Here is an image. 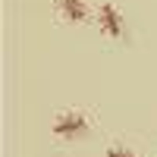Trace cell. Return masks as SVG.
<instances>
[{
  "label": "cell",
  "mask_w": 157,
  "mask_h": 157,
  "mask_svg": "<svg viewBox=\"0 0 157 157\" xmlns=\"http://www.w3.org/2000/svg\"><path fill=\"white\" fill-rule=\"evenodd\" d=\"M60 10L69 22H85V16H88L85 0H60Z\"/></svg>",
  "instance_id": "3957f363"
},
{
  "label": "cell",
  "mask_w": 157,
  "mask_h": 157,
  "mask_svg": "<svg viewBox=\"0 0 157 157\" xmlns=\"http://www.w3.org/2000/svg\"><path fill=\"white\" fill-rule=\"evenodd\" d=\"M107 157H135V154H132V151H126V148H110Z\"/></svg>",
  "instance_id": "277c9868"
},
{
  "label": "cell",
  "mask_w": 157,
  "mask_h": 157,
  "mask_svg": "<svg viewBox=\"0 0 157 157\" xmlns=\"http://www.w3.org/2000/svg\"><path fill=\"white\" fill-rule=\"evenodd\" d=\"M88 132V120L82 113H63L54 123V135L57 138H82Z\"/></svg>",
  "instance_id": "6da1fadb"
},
{
  "label": "cell",
  "mask_w": 157,
  "mask_h": 157,
  "mask_svg": "<svg viewBox=\"0 0 157 157\" xmlns=\"http://www.w3.org/2000/svg\"><path fill=\"white\" fill-rule=\"evenodd\" d=\"M98 25H101L104 35L120 38V35H123V16H120V10H116L113 3H104L101 13H98Z\"/></svg>",
  "instance_id": "7a4b0ae2"
}]
</instances>
